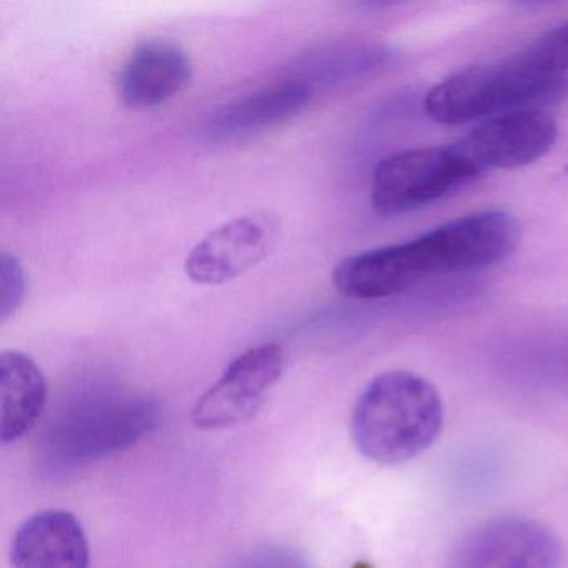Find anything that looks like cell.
<instances>
[{"label":"cell","mask_w":568,"mask_h":568,"mask_svg":"<svg viewBox=\"0 0 568 568\" xmlns=\"http://www.w3.org/2000/svg\"><path fill=\"white\" fill-rule=\"evenodd\" d=\"M287 357L278 344H261L235 357L199 398L192 422L201 430H224L251 420L281 381Z\"/></svg>","instance_id":"obj_6"},{"label":"cell","mask_w":568,"mask_h":568,"mask_svg":"<svg viewBox=\"0 0 568 568\" xmlns=\"http://www.w3.org/2000/svg\"><path fill=\"white\" fill-rule=\"evenodd\" d=\"M477 179L470 165L448 148L410 149L378 162L372 179V207L385 217L418 211Z\"/></svg>","instance_id":"obj_5"},{"label":"cell","mask_w":568,"mask_h":568,"mask_svg":"<svg viewBox=\"0 0 568 568\" xmlns=\"http://www.w3.org/2000/svg\"><path fill=\"white\" fill-rule=\"evenodd\" d=\"M444 425L437 388L420 375L390 371L377 375L358 397L352 438L368 460L398 465L424 454Z\"/></svg>","instance_id":"obj_2"},{"label":"cell","mask_w":568,"mask_h":568,"mask_svg":"<svg viewBox=\"0 0 568 568\" xmlns=\"http://www.w3.org/2000/svg\"><path fill=\"white\" fill-rule=\"evenodd\" d=\"M0 278H2V298H0V318L8 322L24 304L28 294V277L24 265L16 255L4 252L0 264Z\"/></svg>","instance_id":"obj_14"},{"label":"cell","mask_w":568,"mask_h":568,"mask_svg":"<svg viewBox=\"0 0 568 568\" xmlns=\"http://www.w3.org/2000/svg\"><path fill=\"white\" fill-rule=\"evenodd\" d=\"M518 241L520 227L510 214L475 212L414 241L342 258L332 272V282L345 297L377 301L402 294L430 275L494 267L510 257Z\"/></svg>","instance_id":"obj_1"},{"label":"cell","mask_w":568,"mask_h":568,"mask_svg":"<svg viewBox=\"0 0 568 568\" xmlns=\"http://www.w3.org/2000/svg\"><path fill=\"white\" fill-rule=\"evenodd\" d=\"M558 138L551 114L544 109H521L487 119L455 149L475 175L495 169H520L547 155Z\"/></svg>","instance_id":"obj_9"},{"label":"cell","mask_w":568,"mask_h":568,"mask_svg":"<svg viewBox=\"0 0 568 568\" xmlns=\"http://www.w3.org/2000/svg\"><path fill=\"white\" fill-rule=\"evenodd\" d=\"M557 535L534 518L507 515L468 531L450 555V568H560Z\"/></svg>","instance_id":"obj_8"},{"label":"cell","mask_w":568,"mask_h":568,"mask_svg":"<svg viewBox=\"0 0 568 568\" xmlns=\"http://www.w3.org/2000/svg\"><path fill=\"white\" fill-rule=\"evenodd\" d=\"M282 222L274 212H254L212 229L185 258L194 284L221 285L257 267L277 247Z\"/></svg>","instance_id":"obj_7"},{"label":"cell","mask_w":568,"mask_h":568,"mask_svg":"<svg viewBox=\"0 0 568 568\" xmlns=\"http://www.w3.org/2000/svg\"><path fill=\"white\" fill-rule=\"evenodd\" d=\"M158 422V404L148 397L85 398L52 420L39 460L48 474H64L132 447L154 430Z\"/></svg>","instance_id":"obj_4"},{"label":"cell","mask_w":568,"mask_h":568,"mask_svg":"<svg viewBox=\"0 0 568 568\" xmlns=\"http://www.w3.org/2000/svg\"><path fill=\"white\" fill-rule=\"evenodd\" d=\"M192 79L187 52L165 39L142 42L118 75L121 101L131 109H154L178 98Z\"/></svg>","instance_id":"obj_11"},{"label":"cell","mask_w":568,"mask_h":568,"mask_svg":"<svg viewBox=\"0 0 568 568\" xmlns=\"http://www.w3.org/2000/svg\"><path fill=\"white\" fill-rule=\"evenodd\" d=\"M567 92L568 75L548 68L527 48L505 61L455 72L428 91L425 111L438 124L464 125L521 109H541Z\"/></svg>","instance_id":"obj_3"},{"label":"cell","mask_w":568,"mask_h":568,"mask_svg":"<svg viewBox=\"0 0 568 568\" xmlns=\"http://www.w3.org/2000/svg\"><path fill=\"white\" fill-rule=\"evenodd\" d=\"M314 95L315 85L304 78L272 82L219 105L202 122L201 135L209 142H225L268 131L302 114Z\"/></svg>","instance_id":"obj_10"},{"label":"cell","mask_w":568,"mask_h":568,"mask_svg":"<svg viewBox=\"0 0 568 568\" xmlns=\"http://www.w3.org/2000/svg\"><path fill=\"white\" fill-rule=\"evenodd\" d=\"M227 568H314L311 561L287 547H262L235 558Z\"/></svg>","instance_id":"obj_15"},{"label":"cell","mask_w":568,"mask_h":568,"mask_svg":"<svg viewBox=\"0 0 568 568\" xmlns=\"http://www.w3.org/2000/svg\"><path fill=\"white\" fill-rule=\"evenodd\" d=\"M2 444H16L38 425L48 402V382L34 358L24 352L0 354Z\"/></svg>","instance_id":"obj_13"},{"label":"cell","mask_w":568,"mask_h":568,"mask_svg":"<svg viewBox=\"0 0 568 568\" xmlns=\"http://www.w3.org/2000/svg\"><path fill=\"white\" fill-rule=\"evenodd\" d=\"M567 172H568V169H567Z\"/></svg>","instance_id":"obj_16"},{"label":"cell","mask_w":568,"mask_h":568,"mask_svg":"<svg viewBox=\"0 0 568 568\" xmlns=\"http://www.w3.org/2000/svg\"><path fill=\"white\" fill-rule=\"evenodd\" d=\"M11 561L14 568H89L88 535L71 511H38L16 531Z\"/></svg>","instance_id":"obj_12"}]
</instances>
